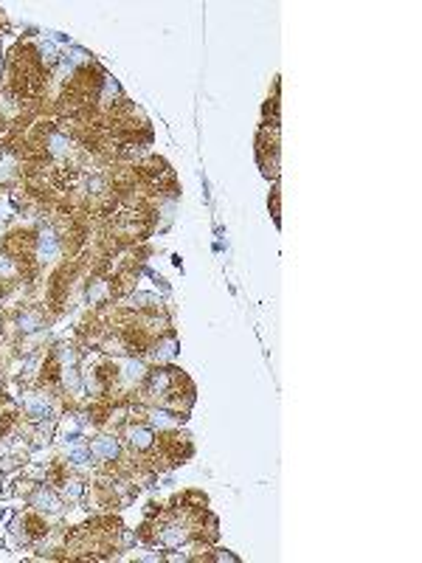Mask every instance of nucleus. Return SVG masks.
Returning a JSON list of instances; mask_svg holds the SVG:
<instances>
[{"instance_id": "7", "label": "nucleus", "mask_w": 422, "mask_h": 563, "mask_svg": "<svg viewBox=\"0 0 422 563\" xmlns=\"http://www.w3.org/2000/svg\"><path fill=\"white\" fill-rule=\"evenodd\" d=\"M51 152H57V155H62V152H68V147H70V141L65 138V135H59V132H54L51 135Z\"/></svg>"}, {"instance_id": "4", "label": "nucleus", "mask_w": 422, "mask_h": 563, "mask_svg": "<svg viewBox=\"0 0 422 563\" xmlns=\"http://www.w3.org/2000/svg\"><path fill=\"white\" fill-rule=\"evenodd\" d=\"M130 442H132V448H149L152 445V431L149 428H130Z\"/></svg>"}, {"instance_id": "5", "label": "nucleus", "mask_w": 422, "mask_h": 563, "mask_svg": "<svg viewBox=\"0 0 422 563\" xmlns=\"http://www.w3.org/2000/svg\"><path fill=\"white\" fill-rule=\"evenodd\" d=\"M183 538H186V532H183L180 527H166V530H163V535H161V541L166 543V546H177Z\"/></svg>"}, {"instance_id": "1", "label": "nucleus", "mask_w": 422, "mask_h": 563, "mask_svg": "<svg viewBox=\"0 0 422 563\" xmlns=\"http://www.w3.org/2000/svg\"><path fill=\"white\" fill-rule=\"evenodd\" d=\"M59 254V242H57V234L54 231H39L37 237V257L39 259H54Z\"/></svg>"}, {"instance_id": "10", "label": "nucleus", "mask_w": 422, "mask_h": 563, "mask_svg": "<svg viewBox=\"0 0 422 563\" xmlns=\"http://www.w3.org/2000/svg\"><path fill=\"white\" fill-rule=\"evenodd\" d=\"M39 54H42L45 62H54L57 60V45H54V42H42V45H39Z\"/></svg>"}, {"instance_id": "14", "label": "nucleus", "mask_w": 422, "mask_h": 563, "mask_svg": "<svg viewBox=\"0 0 422 563\" xmlns=\"http://www.w3.org/2000/svg\"><path fill=\"white\" fill-rule=\"evenodd\" d=\"M70 459H73V462H79V464H85L90 456H88V451H73V454H70Z\"/></svg>"}, {"instance_id": "3", "label": "nucleus", "mask_w": 422, "mask_h": 563, "mask_svg": "<svg viewBox=\"0 0 422 563\" xmlns=\"http://www.w3.org/2000/svg\"><path fill=\"white\" fill-rule=\"evenodd\" d=\"M34 507H39V510H51V513H57L59 507V498L51 490H37V496H34Z\"/></svg>"}, {"instance_id": "8", "label": "nucleus", "mask_w": 422, "mask_h": 563, "mask_svg": "<svg viewBox=\"0 0 422 563\" xmlns=\"http://www.w3.org/2000/svg\"><path fill=\"white\" fill-rule=\"evenodd\" d=\"M29 411H31V417H37V420L51 414V408L45 403H39V400H29Z\"/></svg>"}, {"instance_id": "12", "label": "nucleus", "mask_w": 422, "mask_h": 563, "mask_svg": "<svg viewBox=\"0 0 422 563\" xmlns=\"http://www.w3.org/2000/svg\"><path fill=\"white\" fill-rule=\"evenodd\" d=\"M65 383H68L73 392H79V377H76V372H73V369H68V372H65Z\"/></svg>"}, {"instance_id": "9", "label": "nucleus", "mask_w": 422, "mask_h": 563, "mask_svg": "<svg viewBox=\"0 0 422 563\" xmlns=\"http://www.w3.org/2000/svg\"><path fill=\"white\" fill-rule=\"evenodd\" d=\"M37 327H39V316H34V313H29V316L20 318V330H26V332L37 330Z\"/></svg>"}, {"instance_id": "2", "label": "nucleus", "mask_w": 422, "mask_h": 563, "mask_svg": "<svg viewBox=\"0 0 422 563\" xmlns=\"http://www.w3.org/2000/svg\"><path fill=\"white\" fill-rule=\"evenodd\" d=\"M93 454H96L98 459H116L118 442L116 439H107V436H104V439H96V442H93Z\"/></svg>"}, {"instance_id": "6", "label": "nucleus", "mask_w": 422, "mask_h": 563, "mask_svg": "<svg viewBox=\"0 0 422 563\" xmlns=\"http://www.w3.org/2000/svg\"><path fill=\"white\" fill-rule=\"evenodd\" d=\"M124 375L130 380H141L144 377V364L141 361H124Z\"/></svg>"}, {"instance_id": "13", "label": "nucleus", "mask_w": 422, "mask_h": 563, "mask_svg": "<svg viewBox=\"0 0 422 563\" xmlns=\"http://www.w3.org/2000/svg\"><path fill=\"white\" fill-rule=\"evenodd\" d=\"M11 270H14V265H11V259H9V257H0V273H3V276H9Z\"/></svg>"}, {"instance_id": "15", "label": "nucleus", "mask_w": 422, "mask_h": 563, "mask_svg": "<svg viewBox=\"0 0 422 563\" xmlns=\"http://www.w3.org/2000/svg\"><path fill=\"white\" fill-rule=\"evenodd\" d=\"M68 490H70V496H79V493H82V487H79V482H70V487H68Z\"/></svg>"}, {"instance_id": "11", "label": "nucleus", "mask_w": 422, "mask_h": 563, "mask_svg": "<svg viewBox=\"0 0 422 563\" xmlns=\"http://www.w3.org/2000/svg\"><path fill=\"white\" fill-rule=\"evenodd\" d=\"M152 425H161V428H166V425H172V417H169L166 411H152Z\"/></svg>"}]
</instances>
